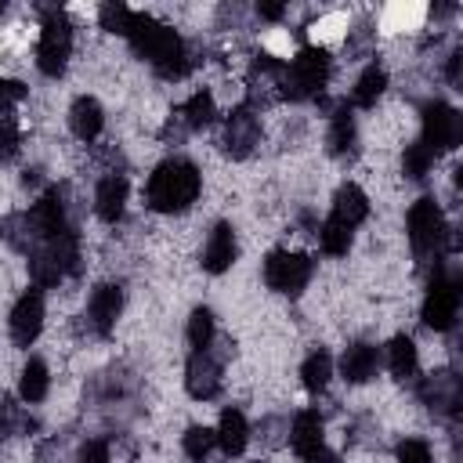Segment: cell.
<instances>
[{
    "label": "cell",
    "instance_id": "obj_1",
    "mask_svg": "<svg viewBox=\"0 0 463 463\" xmlns=\"http://www.w3.org/2000/svg\"><path fill=\"white\" fill-rule=\"evenodd\" d=\"M127 36H130V47L141 58H148L163 80H181L192 69L188 51H184L181 36L170 25H163V22L148 18V14H134V25H130Z\"/></svg>",
    "mask_w": 463,
    "mask_h": 463
},
{
    "label": "cell",
    "instance_id": "obj_2",
    "mask_svg": "<svg viewBox=\"0 0 463 463\" xmlns=\"http://www.w3.org/2000/svg\"><path fill=\"white\" fill-rule=\"evenodd\" d=\"M203 188V177L195 170V163L188 159H166L152 170L148 177V188H145V199L156 213H181L195 203Z\"/></svg>",
    "mask_w": 463,
    "mask_h": 463
},
{
    "label": "cell",
    "instance_id": "obj_3",
    "mask_svg": "<svg viewBox=\"0 0 463 463\" xmlns=\"http://www.w3.org/2000/svg\"><path fill=\"white\" fill-rule=\"evenodd\" d=\"M76 271H80V239H76V232L47 239L29 253V275H33L36 286H58L65 275H76Z\"/></svg>",
    "mask_w": 463,
    "mask_h": 463
},
{
    "label": "cell",
    "instance_id": "obj_4",
    "mask_svg": "<svg viewBox=\"0 0 463 463\" xmlns=\"http://www.w3.org/2000/svg\"><path fill=\"white\" fill-rule=\"evenodd\" d=\"M409 242H412V253L416 257H434V264L441 260L445 253V242H449V224H445V213L438 210L434 199H416L412 210H409Z\"/></svg>",
    "mask_w": 463,
    "mask_h": 463
},
{
    "label": "cell",
    "instance_id": "obj_5",
    "mask_svg": "<svg viewBox=\"0 0 463 463\" xmlns=\"http://www.w3.org/2000/svg\"><path fill=\"white\" fill-rule=\"evenodd\" d=\"M329 80V54L322 47H307L293 58L289 69H282V94L293 98V101H304V98H318L322 87Z\"/></svg>",
    "mask_w": 463,
    "mask_h": 463
},
{
    "label": "cell",
    "instance_id": "obj_6",
    "mask_svg": "<svg viewBox=\"0 0 463 463\" xmlns=\"http://www.w3.org/2000/svg\"><path fill=\"white\" fill-rule=\"evenodd\" d=\"M43 14H47V22H43V33L36 43V65L43 76H61L69 65V51H72V25L54 7H47Z\"/></svg>",
    "mask_w": 463,
    "mask_h": 463
},
{
    "label": "cell",
    "instance_id": "obj_7",
    "mask_svg": "<svg viewBox=\"0 0 463 463\" xmlns=\"http://www.w3.org/2000/svg\"><path fill=\"white\" fill-rule=\"evenodd\" d=\"M311 271H315L311 257L293 253V250H271L264 257V282L275 293H286V297H297L311 282Z\"/></svg>",
    "mask_w": 463,
    "mask_h": 463
},
{
    "label": "cell",
    "instance_id": "obj_8",
    "mask_svg": "<svg viewBox=\"0 0 463 463\" xmlns=\"http://www.w3.org/2000/svg\"><path fill=\"white\" fill-rule=\"evenodd\" d=\"M459 315V279L449 275L441 264L434 268L430 275V286H427V297H423V322L430 329H452Z\"/></svg>",
    "mask_w": 463,
    "mask_h": 463
},
{
    "label": "cell",
    "instance_id": "obj_9",
    "mask_svg": "<svg viewBox=\"0 0 463 463\" xmlns=\"http://www.w3.org/2000/svg\"><path fill=\"white\" fill-rule=\"evenodd\" d=\"M456 141H459V112L445 101H430L423 109V145L438 156L449 152Z\"/></svg>",
    "mask_w": 463,
    "mask_h": 463
},
{
    "label": "cell",
    "instance_id": "obj_10",
    "mask_svg": "<svg viewBox=\"0 0 463 463\" xmlns=\"http://www.w3.org/2000/svg\"><path fill=\"white\" fill-rule=\"evenodd\" d=\"M25 217L33 224V232H36V242H47V239H58V235L72 232L69 221H65V188L61 184L51 188L33 210H25Z\"/></svg>",
    "mask_w": 463,
    "mask_h": 463
},
{
    "label": "cell",
    "instance_id": "obj_11",
    "mask_svg": "<svg viewBox=\"0 0 463 463\" xmlns=\"http://www.w3.org/2000/svg\"><path fill=\"white\" fill-rule=\"evenodd\" d=\"M43 329V293L29 289L18 297V304L11 307V340L18 347H29Z\"/></svg>",
    "mask_w": 463,
    "mask_h": 463
},
{
    "label": "cell",
    "instance_id": "obj_12",
    "mask_svg": "<svg viewBox=\"0 0 463 463\" xmlns=\"http://www.w3.org/2000/svg\"><path fill=\"white\" fill-rule=\"evenodd\" d=\"M184 387H188L192 398L210 402L221 391V362L210 351H195L188 358V369H184Z\"/></svg>",
    "mask_w": 463,
    "mask_h": 463
},
{
    "label": "cell",
    "instance_id": "obj_13",
    "mask_svg": "<svg viewBox=\"0 0 463 463\" xmlns=\"http://www.w3.org/2000/svg\"><path fill=\"white\" fill-rule=\"evenodd\" d=\"M260 141V123L250 109H235L224 123V148L232 159H246Z\"/></svg>",
    "mask_w": 463,
    "mask_h": 463
},
{
    "label": "cell",
    "instance_id": "obj_14",
    "mask_svg": "<svg viewBox=\"0 0 463 463\" xmlns=\"http://www.w3.org/2000/svg\"><path fill=\"white\" fill-rule=\"evenodd\" d=\"M119 311H123V289H119V286L105 282V286H98V289L90 293L87 318H90V326H94V333H98V336H109V333H112V326H116Z\"/></svg>",
    "mask_w": 463,
    "mask_h": 463
},
{
    "label": "cell",
    "instance_id": "obj_15",
    "mask_svg": "<svg viewBox=\"0 0 463 463\" xmlns=\"http://www.w3.org/2000/svg\"><path fill=\"white\" fill-rule=\"evenodd\" d=\"M420 398L430 412H456L459 409V380L452 373H430L420 383Z\"/></svg>",
    "mask_w": 463,
    "mask_h": 463
},
{
    "label": "cell",
    "instance_id": "obj_16",
    "mask_svg": "<svg viewBox=\"0 0 463 463\" xmlns=\"http://www.w3.org/2000/svg\"><path fill=\"white\" fill-rule=\"evenodd\" d=\"M232 260H235V232H232V224L221 221V224H213L210 239L203 246V268L221 275V271L232 268Z\"/></svg>",
    "mask_w": 463,
    "mask_h": 463
},
{
    "label": "cell",
    "instance_id": "obj_17",
    "mask_svg": "<svg viewBox=\"0 0 463 463\" xmlns=\"http://www.w3.org/2000/svg\"><path fill=\"white\" fill-rule=\"evenodd\" d=\"M376 369H380V351L373 344H365V340L351 344L344 351V358H340V373H344L347 383H365V380L376 376Z\"/></svg>",
    "mask_w": 463,
    "mask_h": 463
},
{
    "label": "cell",
    "instance_id": "obj_18",
    "mask_svg": "<svg viewBox=\"0 0 463 463\" xmlns=\"http://www.w3.org/2000/svg\"><path fill=\"white\" fill-rule=\"evenodd\" d=\"M123 206H127V177L123 174H109L98 181V192H94V210L101 221H119L123 217Z\"/></svg>",
    "mask_w": 463,
    "mask_h": 463
},
{
    "label": "cell",
    "instance_id": "obj_19",
    "mask_svg": "<svg viewBox=\"0 0 463 463\" xmlns=\"http://www.w3.org/2000/svg\"><path fill=\"white\" fill-rule=\"evenodd\" d=\"M329 217L344 221L347 228H358V224L369 217V199H365V192H362L358 184H340L336 195H333V213H329Z\"/></svg>",
    "mask_w": 463,
    "mask_h": 463
},
{
    "label": "cell",
    "instance_id": "obj_20",
    "mask_svg": "<svg viewBox=\"0 0 463 463\" xmlns=\"http://www.w3.org/2000/svg\"><path fill=\"white\" fill-rule=\"evenodd\" d=\"M101 123H105L101 105H98L90 94H83V98L72 101V109H69V127H72V134H76L80 141H94V137L101 134Z\"/></svg>",
    "mask_w": 463,
    "mask_h": 463
},
{
    "label": "cell",
    "instance_id": "obj_21",
    "mask_svg": "<svg viewBox=\"0 0 463 463\" xmlns=\"http://www.w3.org/2000/svg\"><path fill=\"white\" fill-rule=\"evenodd\" d=\"M329 152L336 156V159H351L354 152H358V130H354V119H351V112L347 109H336L333 112V119H329Z\"/></svg>",
    "mask_w": 463,
    "mask_h": 463
},
{
    "label": "cell",
    "instance_id": "obj_22",
    "mask_svg": "<svg viewBox=\"0 0 463 463\" xmlns=\"http://www.w3.org/2000/svg\"><path fill=\"white\" fill-rule=\"evenodd\" d=\"M213 434H217V445L224 449V456H242V449L250 441V427H246V420H242L239 409H224Z\"/></svg>",
    "mask_w": 463,
    "mask_h": 463
},
{
    "label": "cell",
    "instance_id": "obj_23",
    "mask_svg": "<svg viewBox=\"0 0 463 463\" xmlns=\"http://www.w3.org/2000/svg\"><path fill=\"white\" fill-rule=\"evenodd\" d=\"M289 445H293L297 456H307V452H315L322 445V416L315 409L297 412V420L289 427Z\"/></svg>",
    "mask_w": 463,
    "mask_h": 463
},
{
    "label": "cell",
    "instance_id": "obj_24",
    "mask_svg": "<svg viewBox=\"0 0 463 463\" xmlns=\"http://www.w3.org/2000/svg\"><path fill=\"white\" fill-rule=\"evenodd\" d=\"M329 376H333V358H329V351H326V347L311 351V354L304 358V365H300L304 387H307V391H322V387L329 383Z\"/></svg>",
    "mask_w": 463,
    "mask_h": 463
},
{
    "label": "cell",
    "instance_id": "obj_25",
    "mask_svg": "<svg viewBox=\"0 0 463 463\" xmlns=\"http://www.w3.org/2000/svg\"><path fill=\"white\" fill-rule=\"evenodd\" d=\"M47 383H51L47 365H43L40 358H29L25 369H22V380H18V394H22L25 402H43V398H47Z\"/></svg>",
    "mask_w": 463,
    "mask_h": 463
},
{
    "label": "cell",
    "instance_id": "obj_26",
    "mask_svg": "<svg viewBox=\"0 0 463 463\" xmlns=\"http://www.w3.org/2000/svg\"><path fill=\"white\" fill-rule=\"evenodd\" d=\"M383 87H387V72H383L380 65H369V69L358 76L351 101H354L358 109H369V105H376V98L383 94Z\"/></svg>",
    "mask_w": 463,
    "mask_h": 463
},
{
    "label": "cell",
    "instance_id": "obj_27",
    "mask_svg": "<svg viewBox=\"0 0 463 463\" xmlns=\"http://www.w3.org/2000/svg\"><path fill=\"white\" fill-rule=\"evenodd\" d=\"M177 116H181V123H184L188 130L206 127V123L213 119V94H210V90H195V94L177 109Z\"/></svg>",
    "mask_w": 463,
    "mask_h": 463
},
{
    "label": "cell",
    "instance_id": "obj_28",
    "mask_svg": "<svg viewBox=\"0 0 463 463\" xmlns=\"http://www.w3.org/2000/svg\"><path fill=\"white\" fill-rule=\"evenodd\" d=\"M387 365L398 380H409L416 373V344L409 336H394L387 347Z\"/></svg>",
    "mask_w": 463,
    "mask_h": 463
},
{
    "label": "cell",
    "instance_id": "obj_29",
    "mask_svg": "<svg viewBox=\"0 0 463 463\" xmlns=\"http://www.w3.org/2000/svg\"><path fill=\"white\" fill-rule=\"evenodd\" d=\"M351 235H354V228H347V224L336 221V217H329V221L318 228V242H322V250H326L329 257H344V253L351 250Z\"/></svg>",
    "mask_w": 463,
    "mask_h": 463
},
{
    "label": "cell",
    "instance_id": "obj_30",
    "mask_svg": "<svg viewBox=\"0 0 463 463\" xmlns=\"http://www.w3.org/2000/svg\"><path fill=\"white\" fill-rule=\"evenodd\" d=\"M181 445H184V456H188V459L203 463V459L210 456V449L217 445V434H213L210 427H188V430H184V441H181Z\"/></svg>",
    "mask_w": 463,
    "mask_h": 463
},
{
    "label": "cell",
    "instance_id": "obj_31",
    "mask_svg": "<svg viewBox=\"0 0 463 463\" xmlns=\"http://www.w3.org/2000/svg\"><path fill=\"white\" fill-rule=\"evenodd\" d=\"M434 152L423 145V141H416V145H409L405 148V156H402V170H405V177H427V170L434 166Z\"/></svg>",
    "mask_w": 463,
    "mask_h": 463
},
{
    "label": "cell",
    "instance_id": "obj_32",
    "mask_svg": "<svg viewBox=\"0 0 463 463\" xmlns=\"http://www.w3.org/2000/svg\"><path fill=\"white\" fill-rule=\"evenodd\" d=\"M210 340H213V315H210L206 307H195L192 318H188V344H192L195 351H206Z\"/></svg>",
    "mask_w": 463,
    "mask_h": 463
},
{
    "label": "cell",
    "instance_id": "obj_33",
    "mask_svg": "<svg viewBox=\"0 0 463 463\" xmlns=\"http://www.w3.org/2000/svg\"><path fill=\"white\" fill-rule=\"evenodd\" d=\"M98 18H101V29H109V33H130V25H134V11L127 7V4H101V11H98Z\"/></svg>",
    "mask_w": 463,
    "mask_h": 463
},
{
    "label": "cell",
    "instance_id": "obj_34",
    "mask_svg": "<svg viewBox=\"0 0 463 463\" xmlns=\"http://www.w3.org/2000/svg\"><path fill=\"white\" fill-rule=\"evenodd\" d=\"M18 145H22V130L14 112H0V159H14Z\"/></svg>",
    "mask_w": 463,
    "mask_h": 463
},
{
    "label": "cell",
    "instance_id": "obj_35",
    "mask_svg": "<svg viewBox=\"0 0 463 463\" xmlns=\"http://www.w3.org/2000/svg\"><path fill=\"white\" fill-rule=\"evenodd\" d=\"M394 456H398V463H430V445L420 438H405Z\"/></svg>",
    "mask_w": 463,
    "mask_h": 463
},
{
    "label": "cell",
    "instance_id": "obj_36",
    "mask_svg": "<svg viewBox=\"0 0 463 463\" xmlns=\"http://www.w3.org/2000/svg\"><path fill=\"white\" fill-rule=\"evenodd\" d=\"M25 83H18V80H0V112H11V105H18V101H25Z\"/></svg>",
    "mask_w": 463,
    "mask_h": 463
},
{
    "label": "cell",
    "instance_id": "obj_37",
    "mask_svg": "<svg viewBox=\"0 0 463 463\" xmlns=\"http://www.w3.org/2000/svg\"><path fill=\"white\" fill-rule=\"evenodd\" d=\"M80 463H109V445H105L101 438L87 441V445L80 449Z\"/></svg>",
    "mask_w": 463,
    "mask_h": 463
},
{
    "label": "cell",
    "instance_id": "obj_38",
    "mask_svg": "<svg viewBox=\"0 0 463 463\" xmlns=\"http://www.w3.org/2000/svg\"><path fill=\"white\" fill-rule=\"evenodd\" d=\"M304 463H340V459H336V452H329L326 445H318L315 452H307V456H304Z\"/></svg>",
    "mask_w": 463,
    "mask_h": 463
},
{
    "label": "cell",
    "instance_id": "obj_39",
    "mask_svg": "<svg viewBox=\"0 0 463 463\" xmlns=\"http://www.w3.org/2000/svg\"><path fill=\"white\" fill-rule=\"evenodd\" d=\"M257 14L268 18V22H279V18L286 14V7H282V4H257Z\"/></svg>",
    "mask_w": 463,
    "mask_h": 463
},
{
    "label": "cell",
    "instance_id": "obj_40",
    "mask_svg": "<svg viewBox=\"0 0 463 463\" xmlns=\"http://www.w3.org/2000/svg\"><path fill=\"white\" fill-rule=\"evenodd\" d=\"M459 61H463V51H456V54L449 58V83H452V87H459Z\"/></svg>",
    "mask_w": 463,
    "mask_h": 463
},
{
    "label": "cell",
    "instance_id": "obj_41",
    "mask_svg": "<svg viewBox=\"0 0 463 463\" xmlns=\"http://www.w3.org/2000/svg\"><path fill=\"white\" fill-rule=\"evenodd\" d=\"M0 14H4V4H0Z\"/></svg>",
    "mask_w": 463,
    "mask_h": 463
}]
</instances>
